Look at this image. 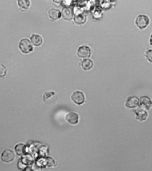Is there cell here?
Segmentation results:
<instances>
[{
    "mask_svg": "<svg viewBox=\"0 0 152 171\" xmlns=\"http://www.w3.org/2000/svg\"><path fill=\"white\" fill-rule=\"evenodd\" d=\"M7 72L6 67L3 64H0V78L5 77Z\"/></svg>",
    "mask_w": 152,
    "mask_h": 171,
    "instance_id": "17",
    "label": "cell"
},
{
    "mask_svg": "<svg viewBox=\"0 0 152 171\" xmlns=\"http://www.w3.org/2000/svg\"><path fill=\"white\" fill-rule=\"evenodd\" d=\"M152 51L151 49H149L145 53V56L147 59L148 61L152 63Z\"/></svg>",
    "mask_w": 152,
    "mask_h": 171,
    "instance_id": "18",
    "label": "cell"
},
{
    "mask_svg": "<svg viewBox=\"0 0 152 171\" xmlns=\"http://www.w3.org/2000/svg\"><path fill=\"white\" fill-rule=\"evenodd\" d=\"M135 113L136 115V119L141 122L146 120L148 117L147 112L142 106H140L137 110H135Z\"/></svg>",
    "mask_w": 152,
    "mask_h": 171,
    "instance_id": "6",
    "label": "cell"
},
{
    "mask_svg": "<svg viewBox=\"0 0 152 171\" xmlns=\"http://www.w3.org/2000/svg\"><path fill=\"white\" fill-rule=\"evenodd\" d=\"M81 66L83 70H90L93 66V62L91 59L88 58L84 59L81 63Z\"/></svg>",
    "mask_w": 152,
    "mask_h": 171,
    "instance_id": "13",
    "label": "cell"
},
{
    "mask_svg": "<svg viewBox=\"0 0 152 171\" xmlns=\"http://www.w3.org/2000/svg\"><path fill=\"white\" fill-rule=\"evenodd\" d=\"M91 50L89 47L87 45H82L77 49V55L78 57L81 58H88L91 55Z\"/></svg>",
    "mask_w": 152,
    "mask_h": 171,
    "instance_id": "3",
    "label": "cell"
},
{
    "mask_svg": "<svg viewBox=\"0 0 152 171\" xmlns=\"http://www.w3.org/2000/svg\"><path fill=\"white\" fill-rule=\"evenodd\" d=\"M14 157V153L12 150L9 149H6L5 150L1 155V160L3 162L6 163L12 161Z\"/></svg>",
    "mask_w": 152,
    "mask_h": 171,
    "instance_id": "4",
    "label": "cell"
},
{
    "mask_svg": "<svg viewBox=\"0 0 152 171\" xmlns=\"http://www.w3.org/2000/svg\"><path fill=\"white\" fill-rule=\"evenodd\" d=\"M19 48L24 54L30 53L33 51L31 43L27 39H23L20 41L19 43Z\"/></svg>",
    "mask_w": 152,
    "mask_h": 171,
    "instance_id": "1",
    "label": "cell"
},
{
    "mask_svg": "<svg viewBox=\"0 0 152 171\" xmlns=\"http://www.w3.org/2000/svg\"><path fill=\"white\" fill-rule=\"evenodd\" d=\"M71 98L72 101L78 105H82L85 101V96L81 91H76L73 92Z\"/></svg>",
    "mask_w": 152,
    "mask_h": 171,
    "instance_id": "5",
    "label": "cell"
},
{
    "mask_svg": "<svg viewBox=\"0 0 152 171\" xmlns=\"http://www.w3.org/2000/svg\"><path fill=\"white\" fill-rule=\"evenodd\" d=\"M48 16L50 18L53 20H56L61 17V13L57 9H52L49 11Z\"/></svg>",
    "mask_w": 152,
    "mask_h": 171,
    "instance_id": "10",
    "label": "cell"
},
{
    "mask_svg": "<svg viewBox=\"0 0 152 171\" xmlns=\"http://www.w3.org/2000/svg\"><path fill=\"white\" fill-rule=\"evenodd\" d=\"M141 106L149 110L152 106V101L150 99L147 97H142L141 98V102H140Z\"/></svg>",
    "mask_w": 152,
    "mask_h": 171,
    "instance_id": "12",
    "label": "cell"
},
{
    "mask_svg": "<svg viewBox=\"0 0 152 171\" xmlns=\"http://www.w3.org/2000/svg\"><path fill=\"white\" fill-rule=\"evenodd\" d=\"M66 119L68 123L72 125H75L78 123V114L74 112H71L66 115Z\"/></svg>",
    "mask_w": 152,
    "mask_h": 171,
    "instance_id": "9",
    "label": "cell"
},
{
    "mask_svg": "<svg viewBox=\"0 0 152 171\" xmlns=\"http://www.w3.org/2000/svg\"><path fill=\"white\" fill-rule=\"evenodd\" d=\"M139 105V100L138 97H130L128 98L126 102L125 105L129 108H134L137 107Z\"/></svg>",
    "mask_w": 152,
    "mask_h": 171,
    "instance_id": "7",
    "label": "cell"
},
{
    "mask_svg": "<svg viewBox=\"0 0 152 171\" xmlns=\"http://www.w3.org/2000/svg\"><path fill=\"white\" fill-rule=\"evenodd\" d=\"M150 19L145 15H139L136 18L135 24L138 28L141 30L146 28L150 23Z\"/></svg>",
    "mask_w": 152,
    "mask_h": 171,
    "instance_id": "2",
    "label": "cell"
},
{
    "mask_svg": "<svg viewBox=\"0 0 152 171\" xmlns=\"http://www.w3.org/2000/svg\"><path fill=\"white\" fill-rule=\"evenodd\" d=\"M30 41L32 44L35 46L38 47L41 45L43 42V39L40 35L37 34H33L31 36Z\"/></svg>",
    "mask_w": 152,
    "mask_h": 171,
    "instance_id": "11",
    "label": "cell"
},
{
    "mask_svg": "<svg viewBox=\"0 0 152 171\" xmlns=\"http://www.w3.org/2000/svg\"><path fill=\"white\" fill-rule=\"evenodd\" d=\"M73 10L69 8H64L62 10L61 12V16L63 19L66 21H70L73 18Z\"/></svg>",
    "mask_w": 152,
    "mask_h": 171,
    "instance_id": "8",
    "label": "cell"
},
{
    "mask_svg": "<svg viewBox=\"0 0 152 171\" xmlns=\"http://www.w3.org/2000/svg\"><path fill=\"white\" fill-rule=\"evenodd\" d=\"M25 146L23 144H20L16 146L15 151L18 155H21L24 153Z\"/></svg>",
    "mask_w": 152,
    "mask_h": 171,
    "instance_id": "16",
    "label": "cell"
},
{
    "mask_svg": "<svg viewBox=\"0 0 152 171\" xmlns=\"http://www.w3.org/2000/svg\"><path fill=\"white\" fill-rule=\"evenodd\" d=\"M86 16L83 14H78L74 16V20L75 23L78 25L83 24L86 21Z\"/></svg>",
    "mask_w": 152,
    "mask_h": 171,
    "instance_id": "14",
    "label": "cell"
},
{
    "mask_svg": "<svg viewBox=\"0 0 152 171\" xmlns=\"http://www.w3.org/2000/svg\"><path fill=\"white\" fill-rule=\"evenodd\" d=\"M18 4L21 8L26 10L30 5V0H18Z\"/></svg>",
    "mask_w": 152,
    "mask_h": 171,
    "instance_id": "15",
    "label": "cell"
}]
</instances>
